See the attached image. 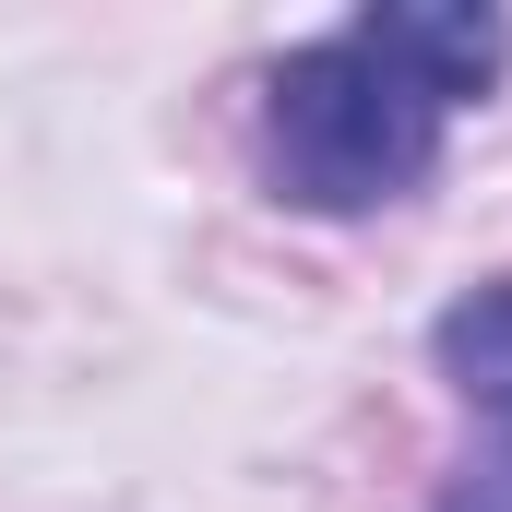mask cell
I'll list each match as a JSON object with an SVG mask.
<instances>
[{"label":"cell","mask_w":512,"mask_h":512,"mask_svg":"<svg viewBox=\"0 0 512 512\" xmlns=\"http://www.w3.org/2000/svg\"><path fill=\"white\" fill-rule=\"evenodd\" d=\"M441 96L382 60L358 24L310 36L274 60L262 84V167L298 215H370V203H405L429 167H441Z\"/></svg>","instance_id":"cell-1"},{"label":"cell","mask_w":512,"mask_h":512,"mask_svg":"<svg viewBox=\"0 0 512 512\" xmlns=\"http://www.w3.org/2000/svg\"><path fill=\"white\" fill-rule=\"evenodd\" d=\"M358 36H370L382 60H405L441 108H477V96L501 84V60H512V24L501 12H465V0H370Z\"/></svg>","instance_id":"cell-2"},{"label":"cell","mask_w":512,"mask_h":512,"mask_svg":"<svg viewBox=\"0 0 512 512\" xmlns=\"http://www.w3.org/2000/svg\"><path fill=\"white\" fill-rule=\"evenodd\" d=\"M429 346H441L453 393H465L477 417H501V429H512V286H477V298H453ZM501 477H512V465H501Z\"/></svg>","instance_id":"cell-3"},{"label":"cell","mask_w":512,"mask_h":512,"mask_svg":"<svg viewBox=\"0 0 512 512\" xmlns=\"http://www.w3.org/2000/svg\"><path fill=\"white\" fill-rule=\"evenodd\" d=\"M441 512H512V477H465V489H453Z\"/></svg>","instance_id":"cell-4"}]
</instances>
